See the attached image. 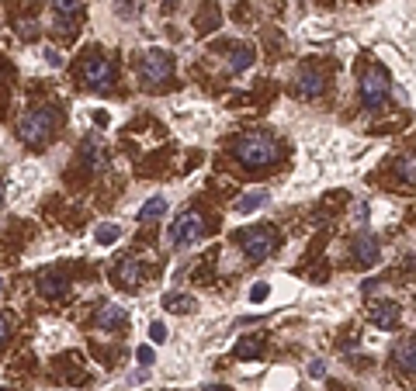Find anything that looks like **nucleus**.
<instances>
[{"label":"nucleus","instance_id":"obj_1","mask_svg":"<svg viewBox=\"0 0 416 391\" xmlns=\"http://www.w3.org/2000/svg\"><path fill=\"white\" fill-rule=\"evenodd\" d=\"M278 156H281L278 139H271V135H264V132H250V135H243V139L236 142V159H239L243 166H250V170H260V166L278 163Z\"/></svg>","mask_w":416,"mask_h":391},{"label":"nucleus","instance_id":"obj_2","mask_svg":"<svg viewBox=\"0 0 416 391\" xmlns=\"http://www.w3.org/2000/svg\"><path fill=\"white\" fill-rule=\"evenodd\" d=\"M52 132H56V111H52V107H28L25 115L18 118V135H21L28 146L49 142Z\"/></svg>","mask_w":416,"mask_h":391},{"label":"nucleus","instance_id":"obj_3","mask_svg":"<svg viewBox=\"0 0 416 391\" xmlns=\"http://www.w3.org/2000/svg\"><path fill=\"white\" fill-rule=\"evenodd\" d=\"M80 80L83 87L90 90H108L115 83V66L108 55H101V52H87L83 55V63H80Z\"/></svg>","mask_w":416,"mask_h":391},{"label":"nucleus","instance_id":"obj_4","mask_svg":"<svg viewBox=\"0 0 416 391\" xmlns=\"http://www.w3.org/2000/svg\"><path fill=\"white\" fill-rule=\"evenodd\" d=\"M174 77V55L167 49H149L142 55V66H139V80L146 87H160Z\"/></svg>","mask_w":416,"mask_h":391},{"label":"nucleus","instance_id":"obj_5","mask_svg":"<svg viewBox=\"0 0 416 391\" xmlns=\"http://www.w3.org/2000/svg\"><path fill=\"white\" fill-rule=\"evenodd\" d=\"M236 239H239V246L246 250L250 260H268V256L278 250V232H274L271 226L243 229V232H236Z\"/></svg>","mask_w":416,"mask_h":391},{"label":"nucleus","instance_id":"obj_6","mask_svg":"<svg viewBox=\"0 0 416 391\" xmlns=\"http://www.w3.org/2000/svg\"><path fill=\"white\" fill-rule=\"evenodd\" d=\"M361 100L364 107H382L389 100V73L382 66H372L361 77Z\"/></svg>","mask_w":416,"mask_h":391},{"label":"nucleus","instance_id":"obj_7","mask_svg":"<svg viewBox=\"0 0 416 391\" xmlns=\"http://www.w3.org/2000/svg\"><path fill=\"white\" fill-rule=\"evenodd\" d=\"M205 236V218L198 211H184L170 221V243L174 246H191Z\"/></svg>","mask_w":416,"mask_h":391},{"label":"nucleus","instance_id":"obj_8","mask_svg":"<svg viewBox=\"0 0 416 391\" xmlns=\"http://www.w3.org/2000/svg\"><path fill=\"white\" fill-rule=\"evenodd\" d=\"M368 319L375 322V329H382V332H392V329L399 325V305H395L392 298L372 301V308H368Z\"/></svg>","mask_w":416,"mask_h":391},{"label":"nucleus","instance_id":"obj_9","mask_svg":"<svg viewBox=\"0 0 416 391\" xmlns=\"http://www.w3.org/2000/svg\"><path fill=\"white\" fill-rule=\"evenodd\" d=\"M354 260H357L361 267H375V263L382 260V246H378V239H375L372 232H361V236L354 239Z\"/></svg>","mask_w":416,"mask_h":391},{"label":"nucleus","instance_id":"obj_10","mask_svg":"<svg viewBox=\"0 0 416 391\" xmlns=\"http://www.w3.org/2000/svg\"><path fill=\"white\" fill-rule=\"evenodd\" d=\"M66 291H70V277H66V273L45 270V273L38 277V295H42V298H63Z\"/></svg>","mask_w":416,"mask_h":391},{"label":"nucleus","instance_id":"obj_11","mask_svg":"<svg viewBox=\"0 0 416 391\" xmlns=\"http://www.w3.org/2000/svg\"><path fill=\"white\" fill-rule=\"evenodd\" d=\"M295 94L305 97V100H309V97H320V94H323V73H320V70H309V66L298 70V77H295Z\"/></svg>","mask_w":416,"mask_h":391},{"label":"nucleus","instance_id":"obj_12","mask_svg":"<svg viewBox=\"0 0 416 391\" xmlns=\"http://www.w3.org/2000/svg\"><path fill=\"white\" fill-rule=\"evenodd\" d=\"M115 284L125 288V291L139 288V284H142V263H139V260H125V263H118V267H115Z\"/></svg>","mask_w":416,"mask_h":391},{"label":"nucleus","instance_id":"obj_13","mask_svg":"<svg viewBox=\"0 0 416 391\" xmlns=\"http://www.w3.org/2000/svg\"><path fill=\"white\" fill-rule=\"evenodd\" d=\"M125 325H129V312H125V305H104V308L97 312V329H104V332L125 329Z\"/></svg>","mask_w":416,"mask_h":391},{"label":"nucleus","instance_id":"obj_14","mask_svg":"<svg viewBox=\"0 0 416 391\" xmlns=\"http://www.w3.org/2000/svg\"><path fill=\"white\" fill-rule=\"evenodd\" d=\"M52 11L60 18V31H73L70 21H77L83 14V0H52Z\"/></svg>","mask_w":416,"mask_h":391},{"label":"nucleus","instance_id":"obj_15","mask_svg":"<svg viewBox=\"0 0 416 391\" xmlns=\"http://www.w3.org/2000/svg\"><path fill=\"white\" fill-rule=\"evenodd\" d=\"M264 204H268V191L264 187H253V191H246L236 201V215H253L257 208H264Z\"/></svg>","mask_w":416,"mask_h":391},{"label":"nucleus","instance_id":"obj_16","mask_svg":"<svg viewBox=\"0 0 416 391\" xmlns=\"http://www.w3.org/2000/svg\"><path fill=\"white\" fill-rule=\"evenodd\" d=\"M395 360H399L402 370L416 374V336H413V340H402V343L395 347Z\"/></svg>","mask_w":416,"mask_h":391},{"label":"nucleus","instance_id":"obj_17","mask_svg":"<svg viewBox=\"0 0 416 391\" xmlns=\"http://www.w3.org/2000/svg\"><path fill=\"white\" fill-rule=\"evenodd\" d=\"M260 353H264V340H257V336H243L236 343V360H257Z\"/></svg>","mask_w":416,"mask_h":391},{"label":"nucleus","instance_id":"obj_18","mask_svg":"<svg viewBox=\"0 0 416 391\" xmlns=\"http://www.w3.org/2000/svg\"><path fill=\"white\" fill-rule=\"evenodd\" d=\"M160 215H167V198H149L142 208H139V221H153V218H160Z\"/></svg>","mask_w":416,"mask_h":391},{"label":"nucleus","instance_id":"obj_19","mask_svg":"<svg viewBox=\"0 0 416 391\" xmlns=\"http://www.w3.org/2000/svg\"><path fill=\"white\" fill-rule=\"evenodd\" d=\"M83 163L90 166V170H101V166H104V149H101L97 139H87L83 142Z\"/></svg>","mask_w":416,"mask_h":391},{"label":"nucleus","instance_id":"obj_20","mask_svg":"<svg viewBox=\"0 0 416 391\" xmlns=\"http://www.w3.org/2000/svg\"><path fill=\"white\" fill-rule=\"evenodd\" d=\"M122 239V226H115V221H108V226H101L97 232H94V243L97 246H112V243H118Z\"/></svg>","mask_w":416,"mask_h":391},{"label":"nucleus","instance_id":"obj_21","mask_svg":"<svg viewBox=\"0 0 416 391\" xmlns=\"http://www.w3.org/2000/svg\"><path fill=\"white\" fill-rule=\"evenodd\" d=\"M399 177H402V184H409V187H416V152H409V156H402L399 159Z\"/></svg>","mask_w":416,"mask_h":391},{"label":"nucleus","instance_id":"obj_22","mask_svg":"<svg viewBox=\"0 0 416 391\" xmlns=\"http://www.w3.org/2000/svg\"><path fill=\"white\" fill-rule=\"evenodd\" d=\"M164 308H170V312H194L198 301H194L191 295H167V298H164Z\"/></svg>","mask_w":416,"mask_h":391},{"label":"nucleus","instance_id":"obj_23","mask_svg":"<svg viewBox=\"0 0 416 391\" xmlns=\"http://www.w3.org/2000/svg\"><path fill=\"white\" fill-rule=\"evenodd\" d=\"M250 63H253V49H250V45H239V49L233 52V59H229V70H233V73H243Z\"/></svg>","mask_w":416,"mask_h":391},{"label":"nucleus","instance_id":"obj_24","mask_svg":"<svg viewBox=\"0 0 416 391\" xmlns=\"http://www.w3.org/2000/svg\"><path fill=\"white\" fill-rule=\"evenodd\" d=\"M115 11L122 18H135L139 14V0H115Z\"/></svg>","mask_w":416,"mask_h":391},{"label":"nucleus","instance_id":"obj_25","mask_svg":"<svg viewBox=\"0 0 416 391\" xmlns=\"http://www.w3.org/2000/svg\"><path fill=\"white\" fill-rule=\"evenodd\" d=\"M149 340H153V347L167 343V325H164V322H153V325H149Z\"/></svg>","mask_w":416,"mask_h":391},{"label":"nucleus","instance_id":"obj_26","mask_svg":"<svg viewBox=\"0 0 416 391\" xmlns=\"http://www.w3.org/2000/svg\"><path fill=\"white\" fill-rule=\"evenodd\" d=\"M268 298H271V284H253V288H250V301H253V305L268 301Z\"/></svg>","mask_w":416,"mask_h":391},{"label":"nucleus","instance_id":"obj_27","mask_svg":"<svg viewBox=\"0 0 416 391\" xmlns=\"http://www.w3.org/2000/svg\"><path fill=\"white\" fill-rule=\"evenodd\" d=\"M135 360H139L142 367H149V364L156 360V353H153V347H139V350H135Z\"/></svg>","mask_w":416,"mask_h":391},{"label":"nucleus","instance_id":"obj_28","mask_svg":"<svg viewBox=\"0 0 416 391\" xmlns=\"http://www.w3.org/2000/svg\"><path fill=\"white\" fill-rule=\"evenodd\" d=\"M42 55H45V63H49V66H52V70H56V66H63V55H60V52H56V49H45V52H42Z\"/></svg>","mask_w":416,"mask_h":391},{"label":"nucleus","instance_id":"obj_29","mask_svg":"<svg viewBox=\"0 0 416 391\" xmlns=\"http://www.w3.org/2000/svg\"><path fill=\"white\" fill-rule=\"evenodd\" d=\"M323 374H326V364L323 360H312L309 364V377H323Z\"/></svg>","mask_w":416,"mask_h":391},{"label":"nucleus","instance_id":"obj_30","mask_svg":"<svg viewBox=\"0 0 416 391\" xmlns=\"http://www.w3.org/2000/svg\"><path fill=\"white\" fill-rule=\"evenodd\" d=\"M8 332H11V325H8V319H4V315H0V343L8 340Z\"/></svg>","mask_w":416,"mask_h":391},{"label":"nucleus","instance_id":"obj_31","mask_svg":"<svg viewBox=\"0 0 416 391\" xmlns=\"http://www.w3.org/2000/svg\"><path fill=\"white\" fill-rule=\"evenodd\" d=\"M21 35L31 38V35H35V21H25V25H21Z\"/></svg>","mask_w":416,"mask_h":391},{"label":"nucleus","instance_id":"obj_32","mask_svg":"<svg viewBox=\"0 0 416 391\" xmlns=\"http://www.w3.org/2000/svg\"><path fill=\"white\" fill-rule=\"evenodd\" d=\"M201 391H229V388H222V384H212V388H201Z\"/></svg>","mask_w":416,"mask_h":391},{"label":"nucleus","instance_id":"obj_33","mask_svg":"<svg viewBox=\"0 0 416 391\" xmlns=\"http://www.w3.org/2000/svg\"><path fill=\"white\" fill-rule=\"evenodd\" d=\"M0 201H4V187H0Z\"/></svg>","mask_w":416,"mask_h":391},{"label":"nucleus","instance_id":"obj_34","mask_svg":"<svg viewBox=\"0 0 416 391\" xmlns=\"http://www.w3.org/2000/svg\"><path fill=\"white\" fill-rule=\"evenodd\" d=\"M0 391H11V388H0Z\"/></svg>","mask_w":416,"mask_h":391}]
</instances>
